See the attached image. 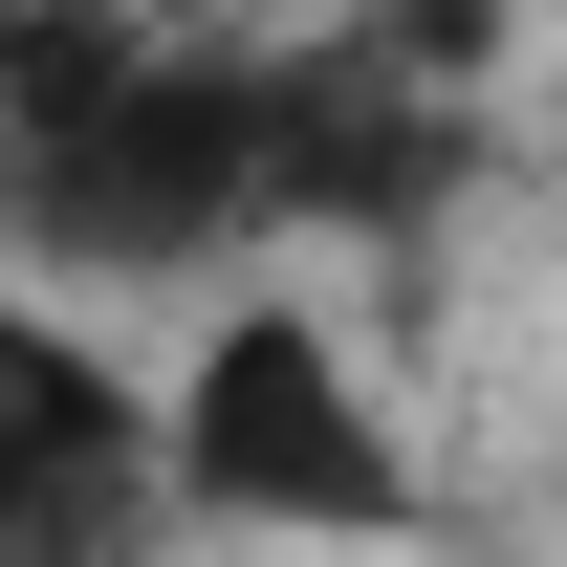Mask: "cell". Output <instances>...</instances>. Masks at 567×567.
<instances>
[{"label":"cell","mask_w":567,"mask_h":567,"mask_svg":"<svg viewBox=\"0 0 567 567\" xmlns=\"http://www.w3.org/2000/svg\"><path fill=\"white\" fill-rule=\"evenodd\" d=\"M0 218L44 262H197V240H262L284 153H262V66H87L0 87Z\"/></svg>","instance_id":"1"},{"label":"cell","mask_w":567,"mask_h":567,"mask_svg":"<svg viewBox=\"0 0 567 567\" xmlns=\"http://www.w3.org/2000/svg\"><path fill=\"white\" fill-rule=\"evenodd\" d=\"M175 481L218 502V524H415V458H393V415L350 393V350L328 328H218L197 393H175Z\"/></svg>","instance_id":"2"},{"label":"cell","mask_w":567,"mask_h":567,"mask_svg":"<svg viewBox=\"0 0 567 567\" xmlns=\"http://www.w3.org/2000/svg\"><path fill=\"white\" fill-rule=\"evenodd\" d=\"M458 66H481V22H371L328 66H262L284 218H415L436 175H458Z\"/></svg>","instance_id":"3"},{"label":"cell","mask_w":567,"mask_h":567,"mask_svg":"<svg viewBox=\"0 0 567 567\" xmlns=\"http://www.w3.org/2000/svg\"><path fill=\"white\" fill-rule=\"evenodd\" d=\"M132 481H153L132 393H110L66 328L0 306V567H110L132 546Z\"/></svg>","instance_id":"4"},{"label":"cell","mask_w":567,"mask_h":567,"mask_svg":"<svg viewBox=\"0 0 567 567\" xmlns=\"http://www.w3.org/2000/svg\"><path fill=\"white\" fill-rule=\"evenodd\" d=\"M110 44V0H0V87H44V66H87Z\"/></svg>","instance_id":"5"}]
</instances>
